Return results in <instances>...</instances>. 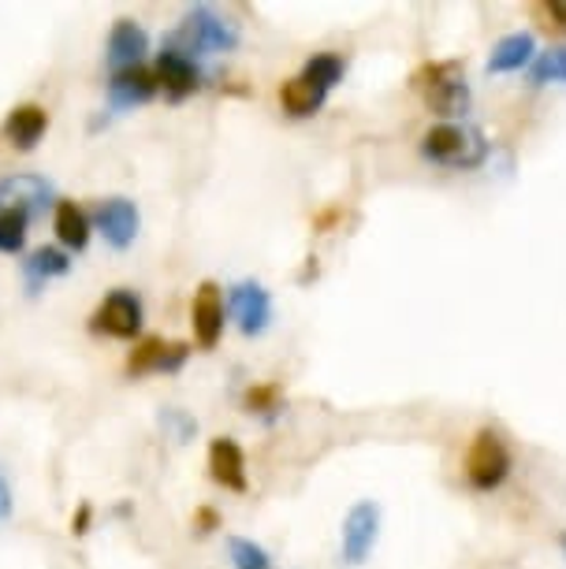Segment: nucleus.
Listing matches in <instances>:
<instances>
[{"instance_id":"obj_6","label":"nucleus","mask_w":566,"mask_h":569,"mask_svg":"<svg viewBox=\"0 0 566 569\" xmlns=\"http://www.w3.org/2000/svg\"><path fill=\"white\" fill-rule=\"evenodd\" d=\"M380 536V507L377 502H355L344 518V532H339V547H344V558L350 566L366 562V555L373 551Z\"/></svg>"},{"instance_id":"obj_2","label":"nucleus","mask_w":566,"mask_h":569,"mask_svg":"<svg viewBox=\"0 0 566 569\" xmlns=\"http://www.w3.org/2000/svg\"><path fill=\"white\" fill-rule=\"evenodd\" d=\"M421 157L433 160V164H444V168H477V164H485L488 142H485V134L474 131V127L440 123V127H433V131H425Z\"/></svg>"},{"instance_id":"obj_24","label":"nucleus","mask_w":566,"mask_h":569,"mask_svg":"<svg viewBox=\"0 0 566 569\" xmlns=\"http://www.w3.org/2000/svg\"><path fill=\"white\" fill-rule=\"evenodd\" d=\"M533 82H566V49H548L533 60Z\"/></svg>"},{"instance_id":"obj_3","label":"nucleus","mask_w":566,"mask_h":569,"mask_svg":"<svg viewBox=\"0 0 566 569\" xmlns=\"http://www.w3.org/2000/svg\"><path fill=\"white\" fill-rule=\"evenodd\" d=\"M507 472H510V450L504 443V436L493 432V428L477 432L466 455V480L477 491H493L504 485Z\"/></svg>"},{"instance_id":"obj_23","label":"nucleus","mask_w":566,"mask_h":569,"mask_svg":"<svg viewBox=\"0 0 566 569\" xmlns=\"http://www.w3.org/2000/svg\"><path fill=\"white\" fill-rule=\"evenodd\" d=\"M228 551H231V566L235 569H272L269 555H265V547L247 540V536H231Z\"/></svg>"},{"instance_id":"obj_20","label":"nucleus","mask_w":566,"mask_h":569,"mask_svg":"<svg viewBox=\"0 0 566 569\" xmlns=\"http://www.w3.org/2000/svg\"><path fill=\"white\" fill-rule=\"evenodd\" d=\"M27 223L30 212L23 209H0V253H23L27 246Z\"/></svg>"},{"instance_id":"obj_26","label":"nucleus","mask_w":566,"mask_h":569,"mask_svg":"<svg viewBox=\"0 0 566 569\" xmlns=\"http://www.w3.org/2000/svg\"><path fill=\"white\" fill-rule=\"evenodd\" d=\"M537 16L544 19V27L563 30V34H566V0H548V4H537Z\"/></svg>"},{"instance_id":"obj_12","label":"nucleus","mask_w":566,"mask_h":569,"mask_svg":"<svg viewBox=\"0 0 566 569\" xmlns=\"http://www.w3.org/2000/svg\"><path fill=\"white\" fill-rule=\"evenodd\" d=\"M146 49H149V34L142 30V23H135V19H116V27L109 30V63H112V71L142 68Z\"/></svg>"},{"instance_id":"obj_15","label":"nucleus","mask_w":566,"mask_h":569,"mask_svg":"<svg viewBox=\"0 0 566 569\" xmlns=\"http://www.w3.org/2000/svg\"><path fill=\"white\" fill-rule=\"evenodd\" d=\"M46 131H49V112L41 104H16L4 120V138L16 149H34Z\"/></svg>"},{"instance_id":"obj_7","label":"nucleus","mask_w":566,"mask_h":569,"mask_svg":"<svg viewBox=\"0 0 566 569\" xmlns=\"http://www.w3.org/2000/svg\"><path fill=\"white\" fill-rule=\"evenodd\" d=\"M153 74H157V86H160V90H165L172 101L190 98V93H195L198 86H201L198 63H195V57H190V52H183V49H165V52H160Z\"/></svg>"},{"instance_id":"obj_8","label":"nucleus","mask_w":566,"mask_h":569,"mask_svg":"<svg viewBox=\"0 0 566 569\" xmlns=\"http://www.w3.org/2000/svg\"><path fill=\"white\" fill-rule=\"evenodd\" d=\"M228 302H231L235 320H239V328L247 331V336H261V331L269 328L272 298H269V291H265L261 283H254V279H247V283H235Z\"/></svg>"},{"instance_id":"obj_16","label":"nucleus","mask_w":566,"mask_h":569,"mask_svg":"<svg viewBox=\"0 0 566 569\" xmlns=\"http://www.w3.org/2000/svg\"><path fill=\"white\" fill-rule=\"evenodd\" d=\"M52 231H57V239L68 246V250H87V242H90L87 209L75 206V201H57V212H52Z\"/></svg>"},{"instance_id":"obj_11","label":"nucleus","mask_w":566,"mask_h":569,"mask_svg":"<svg viewBox=\"0 0 566 569\" xmlns=\"http://www.w3.org/2000/svg\"><path fill=\"white\" fill-rule=\"evenodd\" d=\"M52 206V182L41 176H4L0 179V209L38 212Z\"/></svg>"},{"instance_id":"obj_19","label":"nucleus","mask_w":566,"mask_h":569,"mask_svg":"<svg viewBox=\"0 0 566 569\" xmlns=\"http://www.w3.org/2000/svg\"><path fill=\"white\" fill-rule=\"evenodd\" d=\"M344 71H347V60L339 57V52H317V57L306 60L302 79H309V82L320 86V90L328 93L339 79H344Z\"/></svg>"},{"instance_id":"obj_17","label":"nucleus","mask_w":566,"mask_h":569,"mask_svg":"<svg viewBox=\"0 0 566 569\" xmlns=\"http://www.w3.org/2000/svg\"><path fill=\"white\" fill-rule=\"evenodd\" d=\"M533 52H537V41H533V34H507L496 41L493 57H488V71L496 74H507V71H522L526 63L533 60Z\"/></svg>"},{"instance_id":"obj_31","label":"nucleus","mask_w":566,"mask_h":569,"mask_svg":"<svg viewBox=\"0 0 566 569\" xmlns=\"http://www.w3.org/2000/svg\"><path fill=\"white\" fill-rule=\"evenodd\" d=\"M563 551H566V536H563Z\"/></svg>"},{"instance_id":"obj_9","label":"nucleus","mask_w":566,"mask_h":569,"mask_svg":"<svg viewBox=\"0 0 566 569\" xmlns=\"http://www.w3.org/2000/svg\"><path fill=\"white\" fill-rule=\"evenodd\" d=\"M98 231L105 234V242L116 246V250H127L138 239V228H142V217H138L135 201L127 198H105L98 206Z\"/></svg>"},{"instance_id":"obj_22","label":"nucleus","mask_w":566,"mask_h":569,"mask_svg":"<svg viewBox=\"0 0 566 569\" xmlns=\"http://www.w3.org/2000/svg\"><path fill=\"white\" fill-rule=\"evenodd\" d=\"M68 268H71L68 253H60V250H52V246H46V250H38V253L27 261V276L34 279V283H41V279L49 283L52 276H63Z\"/></svg>"},{"instance_id":"obj_18","label":"nucleus","mask_w":566,"mask_h":569,"mask_svg":"<svg viewBox=\"0 0 566 569\" xmlns=\"http://www.w3.org/2000/svg\"><path fill=\"white\" fill-rule=\"evenodd\" d=\"M325 98L328 93L309 79H302V74H295V79H287L280 86V104H284V112H291V116H314L320 104H325Z\"/></svg>"},{"instance_id":"obj_21","label":"nucleus","mask_w":566,"mask_h":569,"mask_svg":"<svg viewBox=\"0 0 566 569\" xmlns=\"http://www.w3.org/2000/svg\"><path fill=\"white\" fill-rule=\"evenodd\" d=\"M165 350H168L165 339H142L131 358H127V372H135V376L160 372V365H165Z\"/></svg>"},{"instance_id":"obj_27","label":"nucleus","mask_w":566,"mask_h":569,"mask_svg":"<svg viewBox=\"0 0 566 569\" xmlns=\"http://www.w3.org/2000/svg\"><path fill=\"white\" fill-rule=\"evenodd\" d=\"M187 353H190L187 342H172V347L165 350V365H160V372H176L179 365L187 361Z\"/></svg>"},{"instance_id":"obj_10","label":"nucleus","mask_w":566,"mask_h":569,"mask_svg":"<svg viewBox=\"0 0 566 569\" xmlns=\"http://www.w3.org/2000/svg\"><path fill=\"white\" fill-rule=\"evenodd\" d=\"M190 325H195V339L201 347H217L224 331V295L217 283H201L190 306Z\"/></svg>"},{"instance_id":"obj_4","label":"nucleus","mask_w":566,"mask_h":569,"mask_svg":"<svg viewBox=\"0 0 566 569\" xmlns=\"http://www.w3.org/2000/svg\"><path fill=\"white\" fill-rule=\"evenodd\" d=\"M179 38L187 41L183 52H231L239 46V27L231 19L217 16L212 8H195V12L183 16V27H179Z\"/></svg>"},{"instance_id":"obj_28","label":"nucleus","mask_w":566,"mask_h":569,"mask_svg":"<svg viewBox=\"0 0 566 569\" xmlns=\"http://www.w3.org/2000/svg\"><path fill=\"white\" fill-rule=\"evenodd\" d=\"M12 507H16L12 488H8V480L0 477V521H8V518H12Z\"/></svg>"},{"instance_id":"obj_29","label":"nucleus","mask_w":566,"mask_h":569,"mask_svg":"<svg viewBox=\"0 0 566 569\" xmlns=\"http://www.w3.org/2000/svg\"><path fill=\"white\" fill-rule=\"evenodd\" d=\"M87 525H90V507H82L79 510V518H71V532H87Z\"/></svg>"},{"instance_id":"obj_1","label":"nucleus","mask_w":566,"mask_h":569,"mask_svg":"<svg viewBox=\"0 0 566 569\" xmlns=\"http://www.w3.org/2000/svg\"><path fill=\"white\" fill-rule=\"evenodd\" d=\"M414 86L421 90L425 104L436 116H463L469 109V86L463 74V63L458 60H433L414 74Z\"/></svg>"},{"instance_id":"obj_5","label":"nucleus","mask_w":566,"mask_h":569,"mask_svg":"<svg viewBox=\"0 0 566 569\" xmlns=\"http://www.w3.org/2000/svg\"><path fill=\"white\" fill-rule=\"evenodd\" d=\"M93 331L109 339H135L142 331V302H138L135 291H112L105 302L93 309Z\"/></svg>"},{"instance_id":"obj_25","label":"nucleus","mask_w":566,"mask_h":569,"mask_svg":"<svg viewBox=\"0 0 566 569\" xmlns=\"http://www.w3.org/2000/svg\"><path fill=\"white\" fill-rule=\"evenodd\" d=\"M276 395H280V388H276V383H261V388H250V391H247V406H250V413L276 410Z\"/></svg>"},{"instance_id":"obj_30","label":"nucleus","mask_w":566,"mask_h":569,"mask_svg":"<svg viewBox=\"0 0 566 569\" xmlns=\"http://www.w3.org/2000/svg\"><path fill=\"white\" fill-rule=\"evenodd\" d=\"M198 525H201V532L217 529V513H212V510H198Z\"/></svg>"},{"instance_id":"obj_13","label":"nucleus","mask_w":566,"mask_h":569,"mask_svg":"<svg viewBox=\"0 0 566 569\" xmlns=\"http://www.w3.org/2000/svg\"><path fill=\"white\" fill-rule=\"evenodd\" d=\"M209 472L220 488L247 491V458H242V450L235 439H228V436L212 439L209 443Z\"/></svg>"},{"instance_id":"obj_14","label":"nucleus","mask_w":566,"mask_h":569,"mask_svg":"<svg viewBox=\"0 0 566 569\" xmlns=\"http://www.w3.org/2000/svg\"><path fill=\"white\" fill-rule=\"evenodd\" d=\"M157 93V74L146 68H127V71H112L109 79V98L116 109H135V104H146Z\"/></svg>"}]
</instances>
